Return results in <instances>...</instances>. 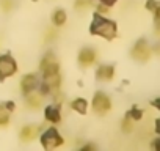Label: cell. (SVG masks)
Returning a JSON list of instances; mask_svg holds the SVG:
<instances>
[{
    "label": "cell",
    "instance_id": "ba28073f",
    "mask_svg": "<svg viewBox=\"0 0 160 151\" xmlns=\"http://www.w3.org/2000/svg\"><path fill=\"white\" fill-rule=\"evenodd\" d=\"M96 58H98V54L91 47H85V49L80 50V54H78V63H80V66H91L96 61Z\"/></svg>",
    "mask_w": 160,
    "mask_h": 151
},
{
    "label": "cell",
    "instance_id": "d6986e66",
    "mask_svg": "<svg viewBox=\"0 0 160 151\" xmlns=\"http://www.w3.org/2000/svg\"><path fill=\"white\" fill-rule=\"evenodd\" d=\"M0 7H2L3 11H10L13 8V0H0Z\"/></svg>",
    "mask_w": 160,
    "mask_h": 151
},
{
    "label": "cell",
    "instance_id": "4316f807",
    "mask_svg": "<svg viewBox=\"0 0 160 151\" xmlns=\"http://www.w3.org/2000/svg\"><path fill=\"white\" fill-rule=\"evenodd\" d=\"M155 126H157V128H155V131H157V132H160V121H158V120L155 121Z\"/></svg>",
    "mask_w": 160,
    "mask_h": 151
},
{
    "label": "cell",
    "instance_id": "e0dca14e",
    "mask_svg": "<svg viewBox=\"0 0 160 151\" xmlns=\"http://www.w3.org/2000/svg\"><path fill=\"white\" fill-rule=\"evenodd\" d=\"M121 126H122V131H124V132H130V131L133 129V128H132V126H133V120H130L129 117H126Z\"/></svg>",
    "mask_w": 160,
    "mask_h": 151
},
{
    "label": "cell",
    "instance_id": "cb8c5ba5",
    "mask_svg": "<svg viewBox=\"0 0 160 151\" xmlns=\"http://www.w3.org/2000/svg\"><path fill=\"white\" fill-rule=\"evenodd\" d=\"M47 36H50V38H47V39L50 41V39H53V38H55L57 35H55V32H52V30H49V32H47Z\"/></svg>",
    "mask_w": 160,
    "mask_h": 151
},
{
    "label": "cell",
    "instance_id": "ffe728a7",
    "mask_svg": "<svg viewBox=\"0 0 160 151\" xmlns=\"http://www.w3.org/2000/svg\"><path fill=\"white\" fill-rule=\"evenodd\" d=\"M146 8H148L149 11H154L155 8H158L157 0H148V2H146Z\"/></svg>",
    "mask_w": 160,
    "mask_h": 151
},
{
    "label": "cell",
    "instance_id": "44dd1931",
    "mask_svg": "<svg viewBox=\"0 0 160 151\" xmlns=\"http://www.w3.org/2000/svg\"><path fill=\"white\" fill-rule=\"evenodd\" d=\"M99 2H101L102 5H105V7H112V5L116 3V0H99Z\"/></svg>",
    "mask_w": 160,
    "mask_h": 151
},
{
    "label": "cell",
    "instance_id": "5bb4252c",
    "mask_svg": "<svg viewBox=\"0 0 160 151\" xmlns=\"http://www.w3.org/2000/svg\"><path fill=\"white\" fill-rule=\"evenodd\" d=\"M71 107H72L75 112L85 115V113H87V109H88V102H87L83 98H77V99H74V101H72Z\"/></svg>",
    "mask_w": 160,
    "mask_h": 151
},
{
    "label": "cell",
    "instance_id": "9c48e42d",
    "mask_svg": "<svg viewBox=\"0 0 160 151\" xmlns=\"http://www.w3.org/2000/svg\"><path fill=\"white\" fill-rule=\"evenodd\" d=\"M115 76V68L112 65H101L96 71V77L98 81H102V82H108L113 79Z\"/></svg>",
    "mask_w": 160,
    "mask_h": 151
},
{
    "label": "cell",
    "instance_id": "484cf974",
    "mask_svg": "<svg viewBox=\"0 0 160 151\" xmlns=\"http://www.w3.org/2000/svg\"><path fill=\"white\" fill-rule=\"evenodd\" d=\"M158 101H160V99H154V102H152V104H154V106H155L157 109L160 107V102H158Z\"/></svg>",
    "mask_w": 160,
    "mask_h": 151
},
{
    "label": "cell",
    "instance_id": "7c38bea8",
    "mask_svg": "<svg viewBox=\"0 0 160 151\" xmlns=\"http://www.w3.org/2000/svg\"><path fill=\"white\" fill-rule=\"evenodd\" d=\"M41 104H42V95L39 93H35V91H32V93H28L27 95V106L30 107V109H39L41 107Z\"/></svg>",
    "mask_w": 160,
    "mask_h": 151
},
{
    "label": "cell",
    "instance_id": "52a82bcc",
    "mask_svg": "<svg viewBox=\"0 0 160 151\" xmlns=\"http://www.w3.org/2000/svg\"><path fill=\"white\" fill-rule=\"evenodd\" d=\"M38 85H39V79H38L36 74H27V76H24V79L21 81V90H22V93L25 96L28 93L35 91L38 88Z\"/></svg>",
    "mask_w": 160,
    "mask_h": 151
},
{
    "label": "cell",
    "instance_id": "7a4b0ae2",
    "mask_svg": "<svg viewBox=\"0 0 160 151\" xmlns=\"http://www.w3.org/2000/svg\"><path fill=\"white\" fill-rule=\"evenodd\" d=\"M18 71V63L10 54L0 55V81H5L7 77H11Z\"/></svg>",
    "mask_w": 160,
    "mask_h": 151
},
{
    "label": "cell",
    "instance_id": "9a60e30c",
    "mask_svg": "<svg viewBox=\"0 0 160 151\" xmlns=\"http://www.w3.org/2000/svg\"><path fill=\"white\" fill-rule=\"evenodd\" d=\"M10 110L5 107V104H0V126H5L10 121Z\"/></svg>",
    "mask_w": 160,
    "mask_h": 151
},
{
    "label": "cell",
    "instance_id": "6da1fadb",
    "mask_svg": "<svg viewBox=\"0 0 160 151\" xmlns=\"http://www.w3.org/2000/svg\"><path fill=\"white\" fill-rule=\"evenodd\" d=\"M90 32L91 35H99L105 39H113L116 36V24L110 19L102 18L101 14H96L90 25Z\"/></svg>",
    "mask_w": 160,
    "mask_h": 151
},
{
    "label": "cell",
    "instance_id": "2e32d148",
    "mask_svg": "<svg viewBox=\"0 0 160 151\" xmlns=\"http://www.w3.org/2000/svg\"><path fill=\"white\" fill-rule=\"evenodd\" d=\"M127 117H129L130 120H133V121H138V120H141V118H143V110H141V109H138V107H132V109L129 110Z\"/></svg>",
    "mask_w": 160,
    "mask_h": 151
},
{
    "label": "cell",
    "instance_id": "277c9868",
    "mask_svg": "<svg viewBox=\"0 0 160 151\" xmlns=\"http://www.w3.org/2000/svg\"><path fill=\"white\" fill-rule=\"evenodd\" d=\"M39 69H41V72H42V77L60 72L58 60L55 58V55H53L52 52H47V54L44 55V58L41 60V66H39Z\"/></svg>",
    "mask_w": 160,
    "mask_h": 151
},
{
    "label": "cell",
    "instance_id": "8992f818",
    "mask_svg": "<svg viewBox=\"0 0 160 151\" xmlns=\"http://www.w3.org/2000/svg\"><path fill=\"white\" fill-rule=\"evenodd\" d=\"M112 109V101L110 98L104 93V91H98L94 96H93V110L99 115H104L107 113L108 110Z\"/></svg>",
    "mask_w": 160,
    "mask_h": 151
},
{
    "label": "cell",
    "instance_id": "603a6c76",
    "mask_svg": "<svg viewBox=\"0 0 160 151\" xmlns=\"http://www.w3.org/2000/svg\"><path fill=\"white\" fill-rule=\"evenodd\" d=\"M82 149H83V151H87V149H96V146H94V145H83Z\"/></svg>",
    "mask_w": 160,
    "mask_h": 151
},
{
    "label": "cell",
    "instance_id": "30bf717a",
    "mask_svg": "<svg viewBox=\"0 0 160 151\" xmlns=\"http://www.w3.org/2000/svg\"><path fill=\"white\" fill-rule=\"evenodd\" d=\"M39 126H35V124H28V126H24L21 129V138L24 142H28L32 138H35L38 134H39Z\"/></svg>",
    "mask_w": 160,
    "mask_h": 151
},
{
    "label": "cell",
    "instance_id": "5b68a950",
    "mask_svg": "<svg viewBox=\"0 0 160 151\" xmlns=\"http://www.w3.org/2000/svg\"><path fill=\"white\" fill-rule=\"evenodd\" d=\"M132 57L135 60L141 61V63H144V61L149 60V57H151V47H149V44H148V41L144 38H141V39H138L135 43V46L132 47Z\"/></svg>",
    "mask_w": 160,
    "mask_h": 151
},
{
    "label": "cell",
    "instance_id": "3957f363",
    "mask_svg": "<svg viewBox=\"0 0 160 151\" xmlns=\"http://www.w3.org/2000/svg\"><path fill=\"white\" fill-rule=\"evenodd\" d=\"M41 143L46 149H53L60 145H63V137L58 134V131L55 128L47 129L46 132H42L41 135Z\"/></svg>",
    "mask_w": 160,
    "mask_h": 151
},
{
    "label": "cell",
    "instance_id": "4fadbf2b",
    "mask_svg": "<svg viewBox=\"0 0 160 151\" xmlns=\"http://www.w3.org/2000/svg\"><path fill=\"white\" fill-rule=\"evenodd\" d=\"M66 19H68V16H66V11H64V10H61V8L55 10V11H53V14H52V22H53V25H57V27H61V25H64Z\"/></svg>",
    "mask_w": 160,
    "mask_h": 151
},
{
    "label": "cell",
    "instance_id": "7402d4cb",
    "mask_svg": "<svg viewBox=\"0 0 160 151\" xmlns=\"http://www.w3.org/2000/svg\"><path fill=\"white\" fill-rule=\"evenodd\" d=\"M5 107H7L10 112H13V110H14V102H11V101H10V102H7V104H5Z\"/></svg>",
    "mask_w": 160,
    "mask_h": 151
},
{
    "label": "cell",
    "instance_id": "8fae6325",
    "mask_svg": "<svg viewBox=\"0 0 160 151\" xmlns=\"http://www.w3.org/2000/svg\"><path fill=\"white\" fill-rule=\"evenodd\" d=\"M44 117L47 121L50 123H58L61 120V113H60V107L58 106H47L44 110Z\"/></svg>",
    "mask_w": 160,
    "mask_h": 151
},
{
    "label": "cell",
    "instance_id": "ac0fdd59",
    "mask_svg": "<svg viewBox=\"0 0 160 151\" xmlns=\"http://www.w3.org/2000/svg\"><path fill=\"white\" fill-rule=\"evenodd\" d=\"M91 5V0H75V8L77 10H85Z\"/></svg>",
    "mask_w": 160,
    "mask_h": 151
},
{
    "label": "cell",
    "instance_id": "d4e9b609",
    "mask_svg": "<svg viewBox=\"0 0 160 151\" xmlns=\"http://www.w3.org/2000/svg\"><path fill=\"white\" fill-rule=\"evenodd\" d=\"M158 146H160V138H157V140L154 142V145H152V148H154V149H158Z\"/></svg>",
    "mask_w": 160,
    "mask_h": 151
}]
</instances>
